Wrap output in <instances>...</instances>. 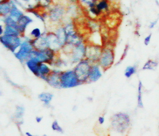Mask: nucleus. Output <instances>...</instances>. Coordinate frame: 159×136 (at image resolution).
<instances>
[{"mask_svg": "<svg viewBox=\"0 0 159 136\" xmlns=\"http://www.w3.org/2000/svg\"><path fill=\"white\" fill-rule=\"evenodd\" d=\"M66 13L70 14V16H77L78 14V7L76 6V3L70 4L66 9Z\"/></svg>", "mask_w": 159, "mask_h": 136, "instance_id": "27", "label": "nucleus"}, {"mask_svg": "<svg viewBox=\"0 0 159 136\" xmlns=\"http://www.w3.org/2000/svg\"><path fill=\"white\" fill-rule=\"evenodd\" d=\"M110 126L112 130L118 134H125L130 129L132 120L129 114L118 112L110 118Z\"/></svg>", "mask_w": 159, "mask_h": 136, "instance_id": "1", "label": "nucleus"}, {"mask_svg": "<svg viewBox=\"0 0 159 136\" xmlns=\"http://www.w3.org/2000/svg\"><path fill=\"white\" fill-rule=\"evenodd\" d=\"M138 71V66L136 65H129L127 66L125 71L124 76L127 79H129L135 74Z\"/></svg>", "mask_w": 159, "mask_h": 136, "instance_id": "25", "label": "nucleus"}, {"mask_svg": "<svg viewBox=\"0 0 159 136\" xmlns=\"http://www.w3.org/2000/svg\"><path fill=\"white\" fill-rule=\"evenodd\" d=\"M102 69L98 63H93L89 73L88 83L96 82L102 76Z\"/></svg>", "mask_w": 159, "mask_h": 136, "instance_id": "13", "label": "nucleus"}, {"mask_svg": "<svg viewBox=\"0 0 159 136\" xmlns=\"http://www.w3.org/2000/svg\"><path fill=\"white\" fill-rule=\"evenodd\" d=\"M60 81L61 88H71L82 85L73 69L61 71Z\"/></svg>", "mask_w": 159, "mask_h": 136, "instance_id": "5", "label": "nucleus"}, {"mask_svg": "<svg viewBox=\"0 0 159 136\" xmlns=\"http://www.w3.org/2000/svg\"><path fill=\"white\" fill-rule=\"evenodd\" d=\"M43 33H42L41 29L38 27L34 28L31 30L30 33V36L33 40H37L42 36Z\"/></svg>", "mask_w": 159, "mask_h": 136, "instance_id": "28", "label": "nucleus"}, {"mask_svg": "<svg viewBox=\"0 0 159 136\" xmlns=\"http://www.w3.org/2000/svg\"><path fill=\"white\" fill-rule=\"evenodd\" d=\"M102 49V46L87 43L85 59L89 60L92 64L97 63L101 55Z\"/></svg>", "mask_w": 159, "mask_h": 136, "instance_id": "10", "label": "nucleus"}, {"mask_svg": "<svg viewBox=\"0 0 159 136\" xmlns=\"http://www.w3.org/2000/svg\"><path fill=\"white\" fill-rule=\"evenodd\" d=\"M57 52L49 49H34L30 58H34L40 63H45L52 65L56 59Z\"/></svg>", "mask_w": 159, "mask_h": 136, "instance_id": "4", "label": "nucleus"}, {"mask_svg": "<svg viewBox=\"0 0 159 136\" xmlns=\"http://www.w3.org/2000/svg\"><path fill=\"white\" fill-rule=\"evenodd\" d=\"M33 22V19L27 15H24L17 21L18 25L19 30L21 34L22 37L25 36L26 29L28 26Z\"/></svg>", "mask_w": 159, "mask_h": 136, "instance_id": "14", "label": "nucleus"}, {"mask_svg": "<svg viewBox=\"0 0 159 136\" xmlns=\"http://www.w3.org/2000/svg\"><path fill=\"white\" fill-rule=\"evenodd\" d=\"M115 60V53L114 49L111 46H106L103 47L97 63L103 71H106L114 65Z\"/></svg>", "mask_w": 159, "mask_h": 136, "instance_id": "3", "label": "nucleus"}, {"mask_svg": "<svg viewBox=\"0 0 159 136\" xmlns=\"http://www.w3.org/2000/svg\"><path fill=\"white\" fill-rule=\"evenodd\" d=\"M91 1L92 2L94 3L97 4L99 1L100 0H91Z\"/></svg>", "mask_w": 159, "mask_h": 136, "instance_id": "38", "label": "nucleus"}, {"mask_svg": "<svg viewBox=\"0 0 159 136\" xmlns=\"http://www.w3.org/2000/svg\"><path fill=\"white\" fill-rule=\"evenodd\" d=\"M158 21H159V18L157 19L156 20H153L152 21L150 22L149 25H148V28L150 29H153L157 25Z\"/></svg>", "mask_w": 159, "mask_h": 136, "instance_id": "33", "label": "nucleus"}, {"mask_svg": "<svg viewBox=\"0 0 159 136\" xmlns=\"http://www.w3.org/2000/svg\"><path fill=\"white\" fill-rule=\"evenodd\" d=\"M43 118L42 116H37L36 117L35 119H36L37 123L39 124V123H40V122H42V120H43Z\"/></svg>", "mask_w": 159, "mask_h": 136, "instance_id": "36", "label": "nucleus"}, {"mask_svg": "<svg viewBox=\"0 0 159 136\" xmlns=\"http://www.w3.org/2000/svg\"><path fill=\"white\" fill-rule=\"evenodd\" d=\"M22 40V37L12 35H3L0 37V42L2 45L13 54L20 47Z\"/></svg>", "mask_w": 159, "mask_h": 136, "instance_id": "7", "label": "nucleus"}, {"mask_svg": "<svg viewBox=\"0 0 159 136\" xmlns=\"http://www.w3.org/2000/svg\"><path fill=\"white\" fill-rule=\"evenodd\" d=\"M52 130L57 131V133H61V134L64 133L63 129L60 126L57 120H55L54 121L52 122Z\"/></svg>", "mask_w": 159, "mask_h": 136, "instance_id": "31", "label": "nucleus"}, {"mask_svg": "<svg viewBox=\"0 0 159 136\" xmlns=\"http://www.w3.org/2000/svg\"><path fill=\"white\" fill-rule=\"evenodd\" d=\"M159 65L157 61L154 59H148L147 60L142 67V70L144 71H152L157 68Z\"/></svg>", "mask_w": 159, "mask_h": 136, "instance_id": "20", "label": "nucleus"}, {"mask_svg": "<svg viewBox=\"0 0 159 136\" xmlns=\"http://www.w3.org/2000/svg\"><path fill=\"white\" fill-rule=\"evenodd\" d=\"M12 3V1L10 0V1L0 4V15L1 17L9 16L11 11Z\"/></svg>", "mask_w": 159, "mask_h": 136, "instance_id": "18", "label": "nucleus"}, {"mask_svg": "<svg viewBox=\"0 0 159 136\" xmlns=\"http://www.w3.org/2000/svg\"><path fill=\"white\" fill-rule=\"evenodd\" d=\"M88 12H89L90 15H91L94 17H99L101 16L102 15V13L97 8L96 6L94 7H91L89 9H88Z\"/></svg>", "mask_w": 159, "mask_h": 136, "instance_id": "30", "label": "nucleus"}, {"mask_svg": "<svg viewBox=\"0 0 159 136\" xmlns=\"http://www.w3.org/2000/svg\"><path fill=\"white\" fill-rule=\"evenodd\" d=\"M1 20L3 22L4 26H9L13 27L16 28V29L19 30L18 22L13 19L12 18L9 16L1 17Z\"/></svg>", "mask_w": 159, "mask_h": 136, "instance_id": "23", "label": "nucleus"}, {"mask_svg": "<svg viewBox=\"0 0 159 136\" xmlns=\"http://www.w3.org/2000/svg\"></svg>", "mask_w": 159, "mask_h": 136, "instance_id": "41", "label": "nucleus"}, {"mask_svg": "<svg viewBox=\"0 0 159 136\" xmlns=\"http://www.w3.org/2000/svg\"><path fill=\"white\" fill-rule=\"evenodd\" d=\"M4 32L3 35L22 37L20 31L16 28L13 27L9 26H4Z\"/></svg>", "mask_w": 159, "mask_h": 136, "instance_id": "24", "label": "nucleus"}, {"mask_svg": "<svg viewBox=\"0 0 159 136\" xmlns=\"http://www.w3.org/2000/svg\"><path fill=\"white\" fill-rule=\"evenodd\" d=\"M111 3L109 0H100L96 4V7L102 14L108 12L111 7Z\"/></svg>", "mask_w": 159, "mask_h": 136, "instance_id": "19", "label": "nucleus"}, {"mask_svg": "<svg viewBox=\"0 0 159 136\" xmlns=\"http://www.w3.org/2000/svg\"><path fill=\"white\" fill-rule=\"evenodd\" d=\"M4 27L3 25L1 24L0 25V35L2 36L4 34Z\"/></svg>", "mask_w": 159, "mask_h": 136, "instance_id": "35", "label": "nucleus"}, {"mask_svg": "<svg viewBox=\"0 0 159 136\" xmlns=\"http://www.w3.org/2000/svg\"><path fill=\"white\" fill-rule=\"evenodd\" d=\"M17 6L30 12L34 10H39L38 0H12Z\"/></svg>", "mask_w": 159, "mask_h": 136, "instance_id": "11", "label": "nucleus"}, {"mask_svg": "<svg viewBox=\"0 0 159 136\" xmlns=\"http://www.w3.org/2000/svg\"><path fill=\"white\" fill-rule=\"evenodd\" d=\"M25 107L22 106H16V112L15 113V118L16 119H20L23 118L24 114H25Z\"/></svg>", "mask_w": 159, "mask_h": 136, "instance_id": "29", "label": "nucleus"}, {"mask_svg": "<svg viewBox=\"0 0 159 136\" xmlns=\"http://www.w3.org/2000/svg\"><path fill=\"white\" fill-rule=\"evenodd\" d=\"M98 123L100 125H102L103 124H105V116L103 115H101L98 118Z\"/></svg>", "mask_w": 159, "mask_h": 136, "instance_id": "34", "label": "nucleus"}, {"mask_svg": "<svg viewBox=\"0 0 159 136\" xmlns=\"http://www.w3.org/2000/svg\"><path fill=\"white\" fill-rule=\"evenodd\" d=\"M152 34H149L147 36L145 37L143 40V43L145 46H148L150 45V43L151 42V40H152Z\"/></svg>", "mask_w": 159, "mask_h": 136, "instance_id": "32", "label": "nucleus"}, {"mask_svg": "<svg viewBox=\"0 0 159 136\" xmlns=\"http://www.w3.org/2000/svg\"></svg>", "mask_w": 159, "mask_h": 136, "instance_id": "42", "label": "nucleus"}, {"mask_svg": "<svg viewBox=\"0 0 159 136\" xmlns=\"http://www.w3.org/2000/svg\"><path fill=\"white\" fill-rule=\"evenodd\" d=\"M40 63L38 60L34 58H30L25 62V64L28 69L34 74L35 76L38 77L39 76V69Z\"/></svg>", "mask_w": 159, "mask_h": 136, "instance_id": "15", "label": "nucleus"}, {"mask_svg": "<svg viewBox=\"0 0 159 136\" xmlns=\"http://www.w3.org/2000/svg\"><path fill=\"white\" fill-rule=\"evenodd\" d=\"M22 42L18 49L14 55L16 58L22 63H25L30 57L31 53L34 49L32 38L30 37H22Z\"/></svg>", "mask_w": 159, "mask_h": 136, "instance_id": "2", "label": "nucleus"}, {"mask_svg": "<svg viewBox=\"0 0 159 136\" xmlns=\"http://www.w3.org/2000/svg\"><path fill=\"white\" fill-rule=\"evenodd\" d=\"M53 96H54L51 93L43 92V93H40L38 95V98L42 102H43L45 105L46 106H49L50 102L53 98Z\"/></svg>", "mask_w": 159, "mask_h": 136, "instance_id": "22", "label": "nucleus"}, {"mask_svg": "<svg viewBox=\"0 0 159 136\" xmlns=\"http://www.w3.org/2000/svg\"><path fill=\"white\" fill-rule=\"evenodd\" d=\"M143 85L142 82L139 81L138 84V96H137V105L138 107L142 109L144 107L143 101Z\"/></svg>", "mask_w": 159, "mask_h": 136, "instance_id": "21", "label": "nucleus"}, {"mask_svg": "<svg viewBox=\"0 0 159 136\" xmlns=\"http://www.w3.org/2000/svg\"><path fill=\"white\" fill-rule=\"evenodd\" d=\"M25 135L27 136H37V135H33V134H30L29 132L25 133Z\"/></svg>", "mask_w": 159, "mask_h": 136, "instance_id": "37", "label": "nucleus"}, {"mask_svg": "<svg viewBox=\"0 0 159 136\" xmlns=\"http://www.w3.org/2000/svg\"><path fill=\"white\" fill-rule=\"evenodd\" d=\"M92 64V63L88 59H84L76 64L73 69L82 84L88 83L89 73Z\"/></svg>", "mask_w": 159, "mask_h": 136, "instance_id": "6", "label": "nucleus"}, {"mask_svg": "<svg viewBox=\"0 0 159 136\" xmlns=\"http://www.w3.org/2000/svg\"></svg>", "mask_w": 159, "mask_h": 136, "instance_id": "40", "label": "nucleus"}, {"mask_svg": "<svg viewBox=\"0 0 159 136\" xmlns=\"http://www.w3.org/2000/svg\"><path fill=\"white\" fill-rule=\"evenodd\" d=\"M43 136H48V135H47L46 134H43Z\"/></svg>", "mask_w": 159, "mask_h": 136, "instance_id": "39", "label": "nucleus"}, {"mask_svg": "<svg viewBox=\"0 0 159 136\" xmlns=\"http://www.w3.org/2000/svg\"><path fill=\"white\" fill-rule=\"evenodd\" d=\"M70 48V61L72 64H77L84 59H85L86 50H87V43L84 42L79 45L74 47H69Z\"/></svg>", "mask_w": 159, "mask_h": 136, "instance_id": "9", "label": "nucleus"}, {"mask_svg": "<svg viewBox=\"0 0 159 136\" xmlns=\"http://www.w3.org/2000/svg\"><path fill=\"white\" fill-rule=\"evenodd\" d=\"M48 13V18L52 23H59L63 19L66 13V9L65 7L60 4H53L51 7Z\"/></svg>", "mask_w": 159, "mask_h": 136, "instance_id": "8", "label": "nucleus"}, {"mask_svg": "<svg viewBox=\"0 0 159 136\" xmlns=\"http://www.w3.org/2000/svg\"><path fill=\"white\" fill-rule=\"evenodd\" d=\"M52 70L51 69L49 64L45 63H41L40 64L39 69V76L38 78L42 79L44 81H46L47 77L51 74Z\"/></svg>", "mask_w": 159, "mask_h": 136, "instance_id": "16", "label": "nucleus"}, {"mask_svg": "<svg viewBox=\"0 0 159 136\" xmlns=\"http://www.w3.org/2000/svg\"><path fill=\"white\" fill-rule=\"evenodd\" d=\"M61 71L58 70H52L51 74L47 77L45 82L52 87L58 89L61 88L60 76Z\"/></svg>", "mask_w": 159, "mask_h": 136, "instance_id": "12", "label": "nucleus"}, {"mask_svg": "<svg viewBox=\"0 0 159 136\" xmlns=\"http://www.w3.org/2000/svg\"><path fill=\"white\" fill-rule=\"evenodd\" d=\"M38 5L39 9H49L53 5V0H38Z\"/></svg>", "mask_w": 159, "mask_h": 136, "instance_id": "26", "label": "nucleus"}, {"mask_svg": "<svg viewBox=\"0 0 159 136\" xmlns=\"http://www.w3.org/2000/svg\"><path fill=\"white\" fill-rule=\"evenodd\" d=\"M24 15V13L23 11H21L19 8L16 4L13 2L12 8H11V11H10L9 16H11L12 18L16 20V21H18Z\"/></svg>", "mask_w": 159, "mask_h": 136, "instance_id": "17", "label": "nucleus"}]
</instances>
